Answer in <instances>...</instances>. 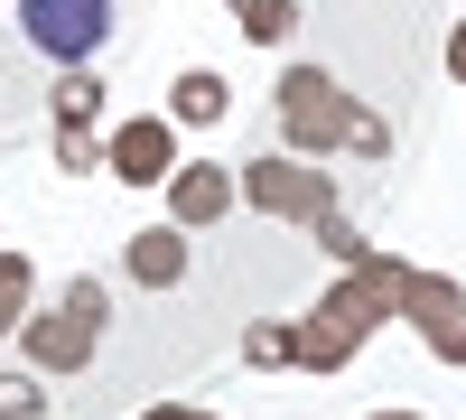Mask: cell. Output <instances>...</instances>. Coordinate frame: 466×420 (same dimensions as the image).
I'll list each match as a JSON object with an SVG mask.
<instances>
[{
	"instance_id": "7a4b0ae2",
	"label": "cell",
	"mask_w": 466,
	"mask_h": 420,
	"mask_svg": "<svg viewBox=\"0 0 466 420\" xmlns=\"http://www.w3.org/2000/svg\"><path fill=\"white\" fill-rule=\"evenodd\" d=\"M103 318H112V290L75 271L56 290L47 318H19V346H28V374H85L103 355Z\"/></svg>"
},
{
	"instance_id": "5bb4252c",
	"label": "cell",
	"mask_w": 466,
	"mask_h": 420,
	"mask_svg": "<svg viewBox=\"0 0 466 420\" xmlns=\"http://www.w3.org/2000/svg\"><path fill=\"white\" fill-rule=\"evenodd\" d=\"M28 299H37V271H28V252H0V336H19Z\"/></svg>"
},
{
	"instance_id": "4fadbf2b",
	"label": "cell",
	"mask_w": 466,
	"mask_h": 420,
	"mask_svg": "<svg viewBox=\"0 0 466 420\" xmlns=\"http://www.w3.org/2000/svg\"><path fill=\"white\" fill-rule=\"evenodd\" d=\"M243 364H252V374H280V364H299V327H289V318H261V327H243Z\"/></svg>"
},
{
	"instance_id": "ffe728a7",
	"label": "cell",
	"mask_w": 466,
	"mask_h": 420,
	"mask_svg": "<svg viewBox=\"0 0 466 420\" xmlns=\"http://www.w3.org/2000/svg\"><path fill=\"white\" fill-rule=\"evenodd\" d=\"M448 75H457V85H466V19L448 28Z\"/></svg>"
},
{
	"instance_id": "52a82bcc",
	"label": "cell",
	"mask_w": 466,
	"mask_h": 420,
	"mask_svg": "<svg viewBox=\"0 0 466 420\" xmlns=\"http://www.w3.org/2000/svg\"><path fill=\"white\" fill-rule=\"evenodd\" d=\"M103 169L122 178V187H168V169H177V122H168V112H131V122H112V131H103Z\"/></svg>"
},
{
	"instance_id": "ac0fdd59",
	"label": "cell",
	"mask_w": 466,
	"mask_h": 420,
	"mask_svg": "<svg viewBox=\"0 0 466 420\" xmlns=\"http://www.w3.org/2000/svg\"><path fill=\"white\" fill-rule=\"evenodd\" d=\"M345 149H355V159H392V122L355 103V131H345Z\"/></svg>"
},
{
	"instance_id": "d6986e66",
	"label": "cell",
	"mask_w": 466,
	"mask_h": 420,
	"mask_svg": "<svg viewBox=\"0 0 466 420\" xmlns=\"http://www.w3.org/2000/svg\"><path fill=\"white\" fill-rule=\"evenodd\" d=\"M140 420H224V411H206V402H149Z\"/></svg>"
},
{
	"instance_id": "8fae6325",
	"label": "cell",
	"mask_w": 466,
	"mask_h": 420,
	"mask_svg": "<svg viewBox=\"0 0 466 420\" xmlns=\"http://www.w3.org/2000/svg\"><path fill=\"white\" fill-rule=\"evenodd\" d=\"M103 94L112 85H103L94 66H56V94L47 103H56V122H103Z\"/></svg>"
},
{
	"instance_id": "8992f818",
	"label": "cell",
	"mask_w": 466,
	"mask_h": 420,
	"mask_svg": "<svg viewBox=\"0 0 466 420\" xmlns=\"http://www.w3.org/2000/svg\"><path fill=\"white\" fill-rule=\"evenodd\" d=\"M243 206H261V215H280V224H318L327 206H336V178L327 169H308L299 149H270V159H243Z\"/></svg>"
},
{
	"instance_id": "e0dca14e",
	"label": "cell",
	"mask_w": 466,
	"mask_h": 420,
	"mask_svg": "<svg viewBox=\"0 0 466 420\" xmlns=\"http://www.w3.org/2000/svg\"><path fill=\"white\" fill-rule=\"evenodd\" d=\"M318 243H327V252H336V261H345V271H355V261H373V243H364V234H355V224H345V215H336V206H327V215H318Z\"/></svg>"
},
{
	"instance_id": "3957f363",
	"label": "cell",
	"mask_w": 466,
	"mask_h": 420,
	"mask_svg": "<svg viewBox=\"0 0 466 420\" xmlns=\"http://www.w3.org/2000/svg\"><path fill=\"white\" fill-rule=\"evenodd\" d=\"M270 94H280V140L299 149V159H327V149H345V131H355V94H345L327 66H289Z\"/></svg>"
},
{
	"instance_id": "6da1fadb",
	"label": "cell",
	"mask_w": 466,
	"mask_h": 420,
	"mask_svg": "<svg viewBox=\"0 0 466 420\" xmlns=\"http://www.w3.org/2000/svg\"><path fill=\"white\" fill-rule=\"evenodd\" d=\"M382 271H392V252L355 261V271L299 318V374H345V364H355V346L392 318V281H382Z\"/></svg>"
},
{
	"instance_id": "9a60e30c",
	"label": "cell",
	"mask_w": 466,
	"mask_h": 420,
	"mask_svg": "<svg viewBox=\"0 0 466 420\" xmlns=\"http://www.w3.org/2000/svg\"><path fill=\"white\" fill-rule=\"evenodd\" d=\"M56 169H66V178L103 169V131H94V122H56Z\"/></svg>"
},
{
	"instance_id": "44dd1931",
	"label": "cell",
	"mask_w": 466,
	"mask_h": 420,
	"mask_svg": "<svg viewBox=\"0 0 466 420\" xmlns=\"http://www.w3.org/2000/svg\"><path fill=\"white\" fill-rule=\"evenodd\" d=\"M373 420H420V411H373Z\"/></svg>"
},
{
	"instance_id": "2e32d148",
	"label": "cell",
	"mask_w": 466,
	"mask_h": 420,
	"mask_svg": "<svg viewBox=\"0 0 466 420\" xmlns=\"http://www.w3.org/2000/svg\"><path fill=\"white\" fill-rule=\"evenodd\" d=\"M0 420H47V393H37V374H0Z\"/></svg>"
},
{
	"instance_id": "277c9868",
	"label": "cell",
	"mask_w": 466,
	"mask_h": 420,
	"mask_svg": "<svg viewBox=\"0 0 466 420\" xmlns=\"http://www.w3.org/2000/svg\"><path fill=\"white\" fill-rule=\"evenodd\" d=\"M10 10H19L28 56L47 66H94L112 47V0H10Z\"/></svg>"
},
{
	"instance_id": "9c48e42d",
	"label": "cell",
	"mask_w": 466,
	"mask_h": 420,
	"mask_svg": "<svg viewBox=\"0 0 466 420\" xmlns=\"http://www.w3.org/2000/svg\"><path fill=\"white\" fill-rule=\"evenodd\" d=\"M122 271L140 290H177L187 281V234H177V224H140V234L122 243Z\"/></svg>"
},
{
	"instance_id": "7c38bea8",
	"label": "cell",
	"mask_w": 466,
	"mask_h": 420,
	"mask_svg": "<svg viewBox=\"0 0 466 420\" xmlns=\"http://www.w3.org/2000/svg\"><path fill=\"white\" fill-rule=\"evenodd\" d=\"M233 19H243L252 47H289V28H299V0H224Z\"/></svg>"
},
{
	"instance_id": "ba28073f",
	"label": "cell",
	"mask_w": 466,
	"mask_h": 420,
	"mask_svg": "<svg viewBox=\"0 0 466 420\" xmlns=\"http://www.w3.org/2000/svg\"><path fill=\"white\" fill-rule=\"evenodd\" d=\"M233 206H243V187L224 178V159H177L168 169V224L177 234H206V224H224Z\"/></svg>"
},
{
	"instance_id": "5b68a950",
	"label": "cell",
	"mask_w": 466,
	"mask_h": 420,
	"mask_svg": "<svg viewBox=\"0 0 466 420\" xmlns=\"http://www.w3.org/2000/svg\"><path fill=\"white\" fill-rule=\"evenodd\" d=\"M392 318L420 327V346H430L439 364H466V290L439 281V271H420V261H392Z\"/></svg>"
},
{
	"instance_id": "30bf717a",
	"label": "cell",
	"mask_w": 466,
	"mask_h": 420,
	"mask_svg": "<svg viewBox=\"0 0 466 420\" xmlns=\"http://www.w3.org/2000/svg\"><path fill=\"white\" fill-rule=\"evenodd\" d=\"M224 112H233V85H224L215 66H187L177 85H168V122H197L206 131V122H224Z\"/></svg>"
}]
</instances>
